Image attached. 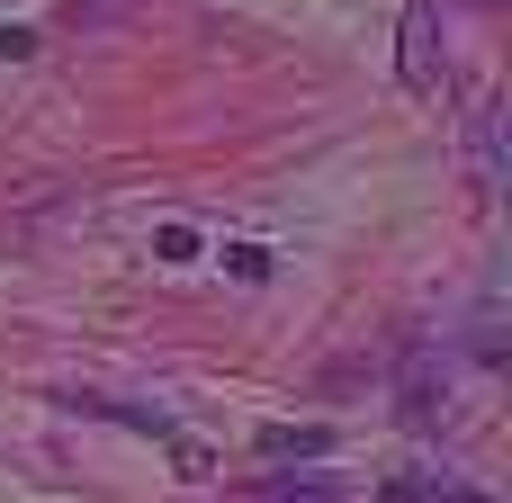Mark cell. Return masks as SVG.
Listing matches in <instances>:
<instances>
[{
  "label": "cell",
  "instance_id": "6da1fadb",
  "mask_svg": "<svg viewBox=\"0 0 512 503\" xmlns=\"http://www.w3.org/2000/svg\"><path fill=\"white\" fill-rule=\"evenodd\" d=\"M387 503H495V495H477V486H459L441 468H396L387 477Z\"/></svg>",
  "mask_w": 512,
  "mask_h": 503
},
{
  "label": "cell",
  "instance_id": "7a4b0ae2",
  "mask_svg": "<svg viewBox=\"0 0 512 503\" xmlns=\"http://www.w3.org/2000/svg\"><path fill=\"white\" fill-rule=\"evenodd\" d=\"M252 450H261V459H324V450H333V432H324V423H270Z\"/></svg>",
  "mask_w": 512,
  "mask_h": 503
},
{
  "label": "cell",
  "instance_id": "3957f363",
  "mask_svg": "<svg viewBox=\"0 0 512 503\" xmlns=\"http://www.w3.org/2000/svg\"><path fill=\"white\" fill-rule=\"evenodd\" d=\"M405 81H414V90H432V81H441V72H432V9H414V18H405Z\"/></svg>",
  "mask_w": 512,
  "mask_h": 503
},
{
  "label": "cell",
  "instance_id": "277c9868",
  "mask_svg": "<svg viewBox=\"0 0 512 503\" xmlns=\"http://www.w3.org/2000/svg\"><path fill=\"white\" fill-rule=\"evenodd\" d=\"M441 414V378H432V360H414L405 369V423H432Z\"/></svg>",
  "mask_w": 512,
  "mask_h": 503
},
{
  "label": "cell",
  "instance_id": "5b68a950",
  "mask_svg": "<svg viewBox=\"0 0 512 503\" xmlns=\"http://www.w3.org/2000/svg\"><path fill=\"white\" fill-rule=\"evenodd\" d=\"M153 261H198V234H189V225H162V234H153Z\"/></svg>",
  "mask_w": 512,
  "mask_h": 503
},
{
  "label": "cell",
  "instance_id": "8992f818",
  "mask_svg": "<svg viewBox=\"0 0 512 503\" xmlns=\"http://www.w3.org/2000/svg\"><path fill=\"white\" fill-rule=\"evenodd\" d=\"M225 261H234V279H252V288L270 279V252H261V243H225Z\"/></svg>",
  "mask_w": 512,
  "mask_h": 503
},
{
  "label": "cell",
  "instance_id": "52a82bcc",
  "mask_svg": "<svg viewBox=\"0 0 512 503\" xmlns=\"http://www.w3.org/2000/svg\"><path fill=\"white\" fill-rule=\"evenodd\" d=\"M18 54H36V27H0V63H18Z\"/></svg>",
  "mask_w": 512,
  "mask_h": 503
}]
</instances>
